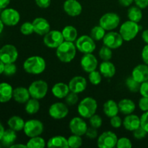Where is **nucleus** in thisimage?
I'll use <instances>...</instances> for the list:
<instances>
[{
	"label": "nucleus",
	"mask_w": 148,
	"mask_h": 148,
	"mask_svg": "<svg viewBox=\"0 0 148 148\" xmlns=\"http://www.w3.org/2000/svg\"><path fill=\"white\" fill-rule=\"evenodd\" d=\"M15 147H22V148H26L27 147L26 145L23 144H14L11 146V148H15Z\"/></svg>",
	"instance_id": "obj_57"
},
{
	"label": "nucleus",
	"mask_w": 148,
	"mask_h": 148,
	"mask_svg": "<svg viewBox=\"0 0 148 148\" xmlns=\"http://www.w3.org/2000/svg\"><path fill=\"white\" fill-rule=\"evenodd\" d=\"M4 64H5L0 59V75L4 73Z\"/></svg>",
	"instance_id": "obj_58"
},
{
	"label": "nucleus",
	"mask_w": 148,
	"mask_h": 148,
	"mask_svg": "<svg viewBox=\"0 0 148 148\" xmlns=\"http://www.w3.org/2000/svg\"><path fill=\"white\" fill-rule=\"evenodd\" d=\"M124 42V39L119 33L114 31H109L106 33L103 38V43L104 46H108L111 49H119L121 47Z\"/></svg>",
	"instance_id": "obj_13"
},
{
	"label": "nucleus",
	"mask_w": 148,
	"mask_h": 148,
	"mask_svg": "<svg viewBox=\"0 0 148 148\" xmlns=\"http://www.w3.org/2000/svg\"><path fill=\"white\" fill-rule=\"evenodd\" d=\"M147 132L141 127V126L133 131V136H134V138L137 139V140H142V139H144L145 137L147 136Z\"/></svg>",
	"instance_id": "obj_45"
},
{
	"label": "nucleus",
	"mask_w": 148,
	"mask_h": 148,
	"mask_svg": "<svg viewBox=\"0 0 148 148\" xmlns=\"http://www.w3.org/2000/svg\"><path fill=\"white\" fill-rule=\"evenodd\" d=\"M116 147L118 148H131L132 147V144L130 139L127 137H121V138L118 139Z\"/></svg>",
	"instance_id": "obj_44"
},
{
	"label": "nucleus",
	"mask_w": 148,
	"mask_h": 148,
	"mask_svg": "<svg viewBox=\"0 0 148 148\" xmlns=\"http://www.w3.org/2000/svg\"><path fill=\"white\" fill-rule=\"evenodd\" d=\"M89 122L91 127L95 129H98L102 126L103 120L99 115L95 114L90 118H89Z\"/></svg>",
	"instance_id": "obj_41"
},
{
	"label": "nucleus",
	"mask_w": 148,
	"mask_h": 148,
	"mask_svg": "<svg viewBox=\"0 0 148 148\" xmlns=\"http://www.w3.org/2000/svg\"><path fill=\"white\" fill-rule=\"evenodd\" d=\"M0 18L6 25L14 26L20 22V15L14 9L5 8L0 14Z\"/></svg>",
	"instance_id": "obj_12"
},
{
	"label": "nucleus",
	"mask_w": 148,
	"mask_h": 148,
	"mask_svg": "<svg viewBox=\"0 0 148 148\" xmlns=\"http://www.w3.org/2000/svg\"><path fill=\"white\" fill-rule=\"evenodd\" d=\"M12 98L18 103H26L30 99V95L28 89L24 87H18L13 90Z\"/></svg>",
	"instance_id": "obj_23"
},
{
	"label": "nucleus",
	"mask_w": 148,
	"mask_h": 148,
	"mask_svg": "<svg viewBox=\"0 0 148 148\" xmlns=\"http://www.w3.org/2000/svg\"><path fill=\"white\" fill-rule=\"evenodd\" d=\"M142 38L144 40L145 43L148 44V29L145 30L142 33Z\"/></svg>",
	"instance_id": "obj_56"
},
{
	"label": "nucleus",
	"mask_w": 148,
	"mask_h": 148,
	"mask_svg": "<svg viewBox=\"0 0 148 148\" xmlns=\"http://www.w3.org/2000/svg\"><path fill=\"white\" fill-rule=\"evenodd\" d=\"M110 124H111V127L113 128L118 129L120 128L121 127V125H123V121L121 120V119L118 115H116L111 117V120H110Z\"/></svg>",
	"instance_id": "obj_46"
},
{
	"label": "nucleus",
	"mask_w": 148,
	"mask_h": 148,
	"mask_svg": "<svg viewBox=\"0 0 148 148\" xmlns=\"http://www.w3.org/2000/svg\"><path fill=\"white\" fill-rule=\"evenodd\" d=\"M18 58V51L12 44H6L0 49V59L4 64L14 63Z\"/></svg>",
	"instance_id": "obj_10"
},
{
	"label": "nucleus",
	"mask_w": 148,
	"mask_h": 148,
	"mask_svg": "<svg viewBox=\"0 0 148 148\" xmlns=\"http://www.w3.org/2000/svg\"><path fill=\"white\" fill-rule=\"evenodd\" d=\"M4 23L2 22V20H1V18H0V34H1V33H2L3 30H4Z\"/></svg>",
	"instance_id": "obj_60"
},
{
	"label": "nucleus",
	"mask_w": 148,
	"mask_h": 148,
	"mask_svg": "<svg viewBox=\"0 0 148 148\" xmlns=\"http://www.w3.org/2000/svg\"><path fill=\"white\" fill-rule=\"evenodd\" d=\"M20 32L22 34L25 35V36L31 35L32 33H34L33 23H30V22H25V23H23V25L20 26Z\"/></svg>",
	"instance_id": "obj_40"
},
{
	"label": "nucleus",
	"mask_w": 148,
	"mask_h": 148,
	"mask_svg": "<svg viewBox=\"0 0 148 148\" xmlns=\"http://www.w3.org/2000/svg\"><path fill=\"white\" fill-rule=\"evenodd\" d=\"M140 92L142 96L147 97L148 98V80L141 83L140 85Z\"/></svg>",
	"instance_id": "obj_50"
},
{
	"label": "nucleus",
	"mask_w": 148,
	"mask_h": 148,
	"mask_svg": "<svg viewBox=\"0 0 148 148\" xmlns=\"http://www.w3.org/2000/svg\"><path fill=\"white\" fill-rule=\"evenodd\" d=\"M99 72L106 78H111L115 75V65L109 61H103L100 64Z\"/></svg>",
	"instance_id": "obj_26"
},
{
	"label": "nucleus",
	"mask_w": 148,
	"mask_h": 148,
	"mask_svg": "<svg viewBox=\"0 0 148 148\" xmlns=\"http://www.w3.org/2000/svg\"><path fill=\"white\" fill-rule=\"evenodd\" d=\"M98 109V103L91 97H86L79 103L77 112L81 117L89 119L96 113Z\"/></svg>",
	"instance_id": "obj_3"
},
{
	"label": "nucleus",
	"mask_w": 148,
	"mask_h": 148,
	"mask_svg": "<svg viewBox=\"0 0 148 148\" xmlns=\"http://www.w3.org/2000/svg\"><path fill=\"white\" fill-rule=\"evenodd\" d=\"M47 147L49 148H54V147H60V148H68L69 145H68L67 139L65 138L63 136L57 135L53 136L51 137L47 142Z\"/></svg>",
	"instance_id": "obj_29"
},
{
	"label": "nucleus",
	"mask_w": 148,
	"mask_h": 148,
	"mask_svg": "<svg viewBox=\"0 0 148 148\" xmlns=\"http://www.w3.org/2000/svg\"><path fill=\"white\" fill-rule=\"evenodd\" d=\"M133 1H134V0H119V3L120 4V5L125 7L131 6V4H132Z\"/></svg>",
	"instance_id": "obj_54"
},
{
	"label": "nucleus",
	"mask_w": 148,
	"mask_h": 148,
	"mask_svg": "<svg viewBox=\"0 0 148 148\" xmlns=\"http://www.w3.org/2000/svg\"><path fill=\"white\" fill-rule=\"evenodd\" d=\"M106 35V30L103 28L101 25L94 26L90 30V36L95 41H99L103 40Z\"/></svg>",
	"instance_id": "obj_34"
},
{
	"label": "nucleus",
	"mask_w": 148,
	"mask_h": 148,
	"mask_svg": "<svg viewBox=\"0 0 148 148\" xmlns=\"http://www.w3.org/2000/svg\"><path fill=\"white\" fill-rule=\"evenodd\" d=\"M113 52L111 49L108 46H103L99 51V56L103 61H110L112 58Z\"/></svg>",
	"instance_id": "obj_39"
},
{
	"label": "nucleus",
	"mask_w": 148,
	"mask_h": 148,
	"mask_svg": "<svg viewBox=\"0 0 148 148\" xmlns=\"http://www.w3.org/2000/svg\"><path fill=\"white\" fill-rule=\"evenodd\" d=\"M123 126L127 131L133 132L141 126L140 118L135 114H128L123 120Z\"/></svg>",
	"instance_id": "obj_21"
},
{
	"label": "nucleus",
	"mask_w": 148,
	"mask_h": 148,
	"mask_svg": "<svg viewBox=\"0 0 148 148\" xmlns=\"http://www.w3.org/2000/svg\"><path fill=\"white\" fill-rule=\"evenodd\" d=\"M118 137L116 134L111 131L103 132L98 137L97 145L100 148H113L116 146Z\"/></svg>",
	"instance_id": "obj_11"
},
{
	"label": "nucleus",
	"mask_w": 148,
	"mask_h": 148,
	"mask_svg": "<svg viewBox=\"0 0 148 148\" xmlns=\"http://www.w3.org/2000/svg\"><path fill=\"white\" fill-rule=\"evenodd\" d=\"M120 24V17L116 13L107 12L100 18L99 25L108 31L116 28Z\"/></svg>",
	"instance_id": "obj_7"
},
{
	"label": "nucleus",
	"mask_w": 148,
	"mask_h": 148,
	"mask_svg": "<svg viewBox=\"0 0 148 148\" xmlns=\"http://www.w3.org/2000/svg\"><path fill=\"white\" fill-rule=\"evenodd\" d=\"M78 101H79V97H78L77 93H75L73 92H69V93L65 98V101H66V105L72 106L75 105L77 103Z\"/></svg>",
	"instance_id": "obj_42"
},
{
	"label": "nucleus",
	"mask_w": 148,
	"mask_h": 148,
	"mask_svg": "<svg viewBox=\"0 0 148 148\" xmlns=\"http://www.w3.org/2000/svg\"><path fill=\"white\" fill-rule=\"evenodd\" d=\"M38 7L42 9L48 8L51 5V0H35Z\"/></svg>",
	"instance_id": "obj_51"
},
{
	"label": "nucleus",
	"mask_w": 148,
	"mask_h": 148,
	"mask_svg": "<svg viewBox=\"0 0 148 148\" xmlns=\"http://www.w3.org/2000/svg\"><path fill=\"white\" fill-rule=\"evenodd\" d=\"M90 82L93 85H98L102 81V75L99 71L94 70L90 72L88 75Z\"/></svg>",
	"instance_id": "obj_38"
},
{
	"label": "nucleus",
	"mask_w": 148,
	"mask_h": 148,
	"mask_svg": "<svg viewBox=\"0 0 148 148\" xmlns=\"http://www.w3.org/2000/svg\"><path fill=\"white\" fill-rule=\"evenodd\" d=\"M141 56L144 63L148 65V44H146L143 47L141 53Z\"/></svg>",
	"instance_id": "obj_52"
},
{
	"label": "nucleus",
	"mask_w": 148,
	"mask_h": 148,
	"mask_svg": "<svg viewBox=\"0 0 148 148\" xmlns=\"http://www.w3.org/2000/svg\"><path fill=\"white\" fill-rule=\"evenodd\" d=\"M4 131H5V130H4V127H3V125L1 124V122H0V140H1V138L2 137V135L3 134H4Z\"/></svg>",
	"instance_id": "obj_59"
},
{
	"label": "nucleus",
	"mask_w": 148,
	"mask_h": 148,
	"mask_svg": "<svg viewBox=\"0 0 148 148\" xmlns=\"http://www.w3.org/2000/svg\"><path fill=\"white\" fill-rule=\"evenodd\" d=\"M69 114V108L66 104L56 102L51 104L49 108V114L54 119H62Z\"/></svg>",
	"instance_id": "obj_14"
},
{
	"label": "nucleus",
	"mask_w": 148,
	"mask_h": 148,
	"mask_svg": "<svg viewBox=\"0 0 148 148\" xmlns=\"http://www.w3.org/2000/svg\"><path fill=\"white\" fill-rule=\"evenodd\" d=\"M68 145L69 147L72 148H77L82 146V139L81 136L77 135V134H73L69 136V138L67 139Z\"/></svg>",
	"instance_id": "obj_37"
},
{
	"label": "nucleus",
	"mask_w": 148,
	"mask_h": 148,
	"mask_svg": "<svg viewBox=\"0 0 148 148\" xmlns=\"http://www.w3.org/2000/svg\"><path fill=\"white\" fill-rule=\"evenodd\" d=\"M103 110L105 115L108 118H111L114 116L118 115L119 112L118 103H116L114 100H108L106 102H105L103 107Z\"/></svg>",
	"instance_id": "obj_28"
},
{
	"label": "nucleus",
	"mask_w": 148,
	"mask_h": 148,
	"mask_svg": "<svg viewBox=\"0 0 148 148\" xmlns=\"http://www.w3.org/2000/svg\"><path fill=\"white\" fill-rule=\"evenodd\" d=\"M0 147H1V145H0Z\"/></svg>",
	"instance_id": "obj_61"
},
{
	"label": "nucleus",
	"mask_w": 148,
	"mask_h": 148,
	"mask_svg": "<svg viewBox=\"0 0 148 148\" xmlns=\"http://www.w3.org/2000/svg\"><path fill=\"white\" fill-rule=\"evenodd\" d=\"M140 26L138 23L129 20L121 24L119 28V33L125 41H131L136 38L140 32Z\"/></svg>",
	"instance_id": "obj_4"
},
{
	"label": "nucleus",
	"mask_w": 148,
	"mask_h": 148,
	"mask_svg": "<svg viewBox=\"0 0 148 148\" xmlns=\"http://www.w3.org/2000/svg\"><path fill=\"white\" fill-rule=\"evenodd\" d=\"M139 108L143 112L148 111V98L147 97L143 96L140 99L138 103Z\"/></svg>",
	"instance_id": "obj_47"
},
{
	"label": "nucleus",
	"mask_w": 148,
	"mask_h": 148,
	"mask_svg": "<svg viewBox=\"0 0 148 148\" xmlns=\"http://www.w3.org/2000/svg\"><path fill=\"white\" fill-rule=\"evenodd\" d=\"M127 15H128L129 20L138 23L143 19V14L142 9H140L137 6H132V7H130V9L128 10Z\"/></svg>",
	"instance_id": "obj_32"
},
{
	"label": "nucleus",
	"mask_w": 148,
	"mask_h": 148,
	"mask_svg": "<svg viewBox=\"0 0 148 148\" xmlns=\"http://www.w3.org/2000/svg\"><path fill=\"white\" fill-rule=\"evenodd\" d=\"M51 92L55 98L63 99L66 98V95L69 93L70 90L67 84L64 82H57L52 87Z\"/></svg>",
	"instance_id": "obj_22"
},
{
	"label": "nucleus",
	"mask_w": 148,
	"mask_h": 148,
	"mask_svg": "<svg viewBox=\"0 0 148 148\" xmlns=\"http://www.w3.org/2000/svg\"><path fill=\"white\" fill-rule=\"evenodd\" d=\"M30 97L36 99H43L47 95L49 85L44 80H36L32 82L28 88Z\"/></svg>",
	"instance_id": "obj_5"
},
{
	"label": "nucleus",
	"mask_w": 148,
	"mask_h": 148,
	"mask_svg": "<svg viewBox=\"0 0 148 148\" xmlns=\"http://www.w3.org/2000/svg\"><path fill=\"white\" fill-rule=\"evenodd\" d=\"M68 85L71 92L78 94L85 90L88 86V82L84 77L75 76L70 79Z\"/></svg>",
	"instance_id": "obj_17"
},
{
	"label": "nucleus",
	"mask_w": 148,
	"mask_h": 148,
	"mask_svg": "<svg viewBox=\"0 0 148 148\" xmlns=\"http://www.w3.org/2000/svg\"><path fill=\"white\" fill-rule=\"evenodd\" d=\"M136 6L140 7V9H145L148 7V0H134Z\"/></svg>",
	"instance_id": "obj_53"
},
{
	"label": "nucleus",
	"mask_w": 148,
	"mask_h": 148,
	"mask_svg": "<svg viewBox=\"0 0 148 148\" xmlns=\"http://www.w3.org/2000/svg\"><path fill=\"white\" fill-rule=\"evenodd\" d=\"M13 88L7 82L0 83V103H7L12 98Z\"/></svg>",
	"instance_id": "obj_24"
},
{
	"label": "nucleus",
	"mask_w": 148,
	"mask_h": 148,
	"mask_svg": "<svg viewBox=\"0 0 148 148\" xmlns=\"http://www.w3.org/2000/svg\"><path fill=\"white\" fill-rule=\"evenodd\" d=\"M10 2V0H0V10L7 8Z\"/></svg>",
	"instance_id": "obj_55"
},
{
	"label": "nucleus",
	"mask_w": 148,
	"mask_h": 148,
	"mask_svg": "<svg viewBox=\"0 0 148 148\" xmlns=\"http://www.w3.org/2000/svg\"><path fill=\"white\" fill-rule=\"evenodd\" d=\"M62 33L64 40H66V41L74 42L77 38V30L72 25L65 26L62 30Z\"/></svg>",
	"instance_id": "obj_31"
},
{
	"label": "nucleus",
	"mask_w": 148,
	"mask_h": 148,
	"mask_svg": "<svg viewBox=\"0 0 148 148\" xmlns=\"http://www.w3.org/2000/svg\"><path fill=\"white\" fill-rule=\"evenodd\" d=\"M77 47L73 42L64 40L56 48V55L59 61L63 63H69L75 59Z\"/></svg>",
	"instance_id": "obj_2"
},
{
	"label": "nucleus",
	"mask_w": 148,
	"mask_h": 148,
	"mask_svg": "<svg viewBox=\"0 0 148 148\" xmlns=\"http://www.w3.org/2000/svg\"><path fill=\"white\" fill-rule=\"evenodd\" d=\"M126 86L129 89V90L132 92H140V85L141 83L138 82L136 81L132 77H129L125 81Z\"/></svg>",
	"instance_id": "obj_36"
},
{
	"label": "nucleus",
	"mask_w": 148,
	"mask_h": 148,
	"mask_svg": "<svg viewBox=\"0 0 148 148\" xmlns=\"http://www.w3.org/2000/svg\"><path fill=\"white\" fill-rule=\"evenodd\" d=\"M46 67V61L40 56H30L23 63L24 70L30 75H40L44 72Z\"/></svg>",
	"instance_id": "obj_1"
},
{
	"label": "nucleus",
	"mask_w": 148,
	"mask_h": 148,
	"mask_svg": "<svg viewBox=\"0 0 148 148\" xmlns=\"http://www.w3.org/2000/svg\"><path fill=\"white\" fill-rule=\"evenodd\" d=\"M26 145L30 148H43L46 146V141L40 136L30 137Z\"/></svg>",
	"instance_id": "obj_35"
},
{
	"label": "nucleus",
	"mask_w": 148,
	"mask_h": 148,
	"mask_svg": "<svg viewBox=\"0 0 148 148\" xmlns=\"http://www.w3.org/2000/svg\"><path fill=\"white\" fill-rule=\"evenodd\" d=\"M119 112L124 115L132 114L136 108V105L134 101L128 98H124L121 100L118 103Z\"/></svg>",
	"instance_id": "obj_25"
},
{
	"label": "nucleus",
	"mask_w": 148,
	"mask_h": 148,
	"mask_svg": "<svg viewBox=\"0 0 148 148\" xmlns=\"http://www.w3.org/2000/svg\"><path fill=\"white\" fill-rule=\"evenodd\" d=\"M16 140H17L16 132L11 129H9L4 131L0 142L4 147H11V146L14 144Z\"/></svg>",
	"instance_id": "obj_27"
},
{
	"label": "nucleus",
	"mask_w": 148,
	"mask_h": 148,
	"mask_svg": "<svg viewBox=\"0 0 148 148\" xmlns=\"http://www.w3.org/2000/svg\"><path fill=\"white\" fill-rule=\"evenodd\" d=\"M98 129H95L94 127H90V128H88V130H87L86 133H85V135L88 138L91 139V140H94V139L97 138L98 135Z\"/></svg>",
	"instance_id": "obj_49"
},
{
	"label": "nucleus",
	"mask_w": 148,
	"mask_h": 148,
	"mask_svg": "<svg viewBox=\"0 0 148 148\" xmlns=\"http://www.w3.org/2000/svg\"><path fill=\"white\" fill-rule=\"evenodd\" d=\"M98 59L92 53H85L81 58V67L82 68V69L85 72L90 73V72H92V71L96 70L97 67H98Z\"/></svg>",
	"instance_id": "obj_16"
},
{
	"label": "nucleus",
	"mask_w": 148,
	"mask_h": 148,
	"mask_svg": "<svg viewBox=\"0 0 148 148\" xmlns=\"http://www.w3.org/2000/svg\"><path fill=\"white\" fill-rule=\"evenodd\" d=\"M44 130L43 124L38 119H30L25 121V124L24 131L25 134L29 138L33 137L40 136Z\"/></svg>",
	"instance_id": "obj_8"
},
{
	"label": "nucleus",
	"mask_w": 148,
	"mask_h": 148,
	"mask_svg": "<svg viewBox=\"0 0 148 148\" xmlns=\"http://www.w3.org/2000/svg\"><path fill=\"white\" fill-rule=\"evenodd\" d=\"M75 46L77 49L84 54L92 53L96 48L95 40L90 37V36L86 35L77 38L75 40Z\"/></svg>",
	"instance_id": "obj_6"
},
{
	"label": "nucleus",
	"mask_w": 148,
	"mask_h": 148,
	"mask_svg": "<svg viewBox=\"0 0 148 148\" xmlns=\"http://www.w3.org/2000/svg\"><path fill=\"white\" fill-rule=\"evenodd\" d=\"M32 23L34 28V33L39 36H45L51 30L49 21L43 17H36Z\"/></svg>",
	"instance_id": "obj_19"
},
{
	"label": "nucleus",
	"mask_w": 148,
	"mask_h": 148,
	"mask_svg": "<svg viewBox=\"0 0 148 148\" xmlns=\"http://www.w3.org/2000/svg\"><path fill=\"white\" fill-rule=\"evenodd\" d=\"M65 12L70 17H77L82 13V7L77 0H66L63 5Z\"/></svg>",
	"instance_id": "obj_18"
},
{
	"label": "nucleus",
	"mask_w": 148,
	"mask_h": 148,
	"mask_svg": "<svg viewBox=\"0 0 148 148\" xmlns=\"http://www.w3.org/2000/svg\"><path fill=\"white\" fill-rule=\"evenodd\" d=\"M40 105L38 100L32 98L26 102L25 110L27 114L33 115L38 112V111L40 110Z\"/></svg>",
	"instance_id": "obj_33"
},
{
	"label": "nucleus",
	"mask_w": 148,
	"mask_h": 148,
	"mask_svg": "<svg viewBox=\"0 0 148 148\" xmlns=\"http://www.w3.org/2000/svg\"><path fill=\"white\" fill-rule=\"evenodd\" d=\"M43 43L45 46L51 49H56L60 44L64 41L62 33L59 30H50L43 36Z\"/></svg>",
	"instance_id": "obj_9"
},
{
	"label": "nucleus",
	"mask_w": 148,
	"mask_h": 148,
	"mask_svg": "<svg viewBox=\"0 0 148 148\" xmlns=\"http://www.w3.org/2000/svg\"><path fill=\"white\" fill-rule=\"evenodd\" d=\"M69 130L73 134L79 136L85 135L88 130V125L82 117H74L71 119L69 124Z\"/></svg>",
	"instance_id": "obj_15"
},
{
	"label": "nucleus",
	"mask_w": 148,
	"mask_h": 148,
	"mask_svg": "<svg viewBox=\"0 0 148 148\" xmlns=\"http://www.w3.org/2000/svg\"><path fill=\"white\" fill-rule=\"evenodd\" d=\"M17 72V66L14 63H8L4 64V74L7 76L14 75Z\"/></svg>",
	"instance_id": "obj_43"
},
{
	"label": "nucleus",
	"mask_w": 148,
	"mask_h": 148,
	"mask_svg": "<svg viewBox=\"0 0 148 148\" xmlns=\"http://www.w3.org/2000/svg\"><path fill=\"white\" fill-rule=\"evenodd\" d=\"M141 127L145 130L148 134V111H145L140 117Z\"/></svg>",
	"instance_id": "obj_48"
},
{
	"label": "nucleus",
	"mask_w": 148,
	"mask_h": 148,
	"mask_svg": "<svg viewBox=\"0 0 148 148\" xmlns=\"http://www.w3.org/2000/svg\"><path fill=\"white\" fill-rule=\"evenodd\" d=\"M25 124V122L23 119L18 116H13L11 118L9 119L8 121H7V124H8L10 129L15 132H20L23 130Z\"/></svg>",
	"instance_id": "obj_30"
},
{
	"label": "nucleus",
	"mask_w": 148,
	"mask_h": 148,
	"mask_svg": "<svg viewBox=\"0 0 148 148\" xmlns=\"http://www.w3.org/2000/svg\"><path fill=\"white\" fill-rule=\"evenodd\" d=\"M132 77L140 83L148 80V65L143 64L136 66L132 72Z\"/></svg>",
	"instance_id": "obj_20"
}]
</instances>
